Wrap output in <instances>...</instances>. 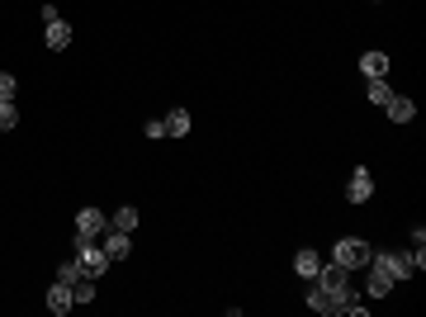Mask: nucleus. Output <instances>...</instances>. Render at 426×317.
<instances>
[{
  "label": "nucleus",
  "mask_w": 426,
  "mask_h": 317,
  "mask_svg": "<svg viewBox=\"0 0 426 317\" xmlns=\"http://www.w3.org/2000/svg\"><path fill=\"white\" fill-rule=\"evenodd\" d=\"M71 299H76V303H90V299H95V285H90V275H81L76 285H71Z\"/></svg>",
  "instance_id": "nucleus-18"
},
{
  "label": "nucleus",
  "mask_w": 426,
  "mask_h": 317,
  "mask_svg": "<svg viewBox=\"0 0 426 317\" xmlns=\"http://www.w3.org/2000/svg\"><path fill=\"white\" fill-rule=\"evenodd\" d=\"M147 138H152V143H157V138H166V124H161V119H152V124H147Z\"/></svg>",
  "instance_id": "nucleus-22"
},
{
  "label": "nucleus",
  "mask_w": 426,
  "mask_h": 317,
  "mask_svg": "<svg viewBox=\"0 0 426 317\" xmlns=\"http://www.w3.org/2000/svg\"><path fill=\"white\" fill-rule=\"evenodd\" d=\"M114 227H119V232H133V227H138V208H119V213H114Z\"/></svg>",
  "instance_id": "nucleus-19"
},
{
  "label": "nucleus",
  "mask_w": 426,
  "mask_h": 317,
  "mask_svg": "<svg viewBox=\"0 0 426 317\" xmlns=\"http://www.w3.org/2000/svg\"><path fill=\"white\" fill-rule=\"evenodd\" d=\"M105 251H110V261H124V256L133 251V232H119V227H110V237H105Z\"/></svg>",
  "instance_id": "nucleus-9"
},
{
  "label": "nucleus",
  "mask_w": 426,
  "mask_h": 317,
  "mask_svg": "<svg viewBox=\"0 0 426 317\" xmlns=\"http://www.w3.org/2000/svg\"><path fill=\"white\" fill-rule=\"evenodd\" d=\"M294 270H299V280H317V270H322V256L303 246V251L294 256Z\"/></svg>",
  "instance_id": "nucleus-11"
},
{
  "label": "nucleus",
  "mask_w": 426,
  "mask_h": 317,
  "mask_svg": "<svg viewBox=\"0 0 426 317\" xmlns=\"http://www.w3.org/2000/svg\"><path fill=\"white\" fill-rule=\"evenodd\" d=\"M360 71H365L369 80L384 76V71H389V57H384V52H365V57H360Z\"/></svg>",
  "instance_id": "nucleus-14"
},
{
  "label": "nucleus",
  "mask_w": 426,
  "mask_h": 317,
  "mask_svg": "<svg viewBox=\"0 0 426 317\" xmlns=\"http://www.w3.org/2000/svg\"><path fill=\"white\" fill-rule=\"evenodd\" d=\"M365 95H369V104H379V109H384V104L394 100V90H389V80H384V76H374V80H369V90H365Z\"/></svg>",
  "instance_id": "nucleus-15"
},
{
  "label": "nucleus",
  "mask_w": 426,
  "mask_h": 317,
  "mask_svg": "<svg viewBox=\"0 0 426 317\" xmlns=\"http://www.w3.org/2000/svg\"><path fill=\"white\" fill-rule=\"evenodd\" d=\"M105 232H110V218H105L100 208H81V213H76V246H81V241L105 237Z\"/></svg>",
  "instance_id": "nucleus-4"
},
{
  "label": "nucleus",
  "mask_w": 426,
  "mask_h": 317,
  "mask_svg": "<svg viewBox=\"0 0 426 317\" xmlns=\"http://www.w3.org/2000/svg\"><path fill=\"white\" fill-rule=\"evenodd\" d=\"M71 285H62V280H52V289H47V308H52V313L62 317V313H71Z\"/></svg>",
  "instance_id": "nucleus-7"
},
{
  "label": "nucleus",
  "mask_w": 426,
  "mask_h": 317,
  "mask_svg": "<svg viewBox=\"0 0 426 317\" xmlns=\"http://www.w3.org/2000/svg\"><path fill=\"white\" fill-rule=\"evenodd\" d=\"M308 308H313V313H331V294L322 285H313V294H308Z\"/></svg>",
  "instance_id": "nucleus-17"
},
{
  "label": "nucleus",
  "mask_w": 426,
  "mask_h": 317,
  "mask_svg": "<svg viewBox=\"0 0 426 317\" xmlns=\"http://www.w3.org/2000/svg\"><path fill=\"white\" fill-rule=\"evenodd\" d=\"M76 261H81V270H85L90 280H100V275L114 265L110 251H105V246H95V241H81V246H76Z\"/></svg>",
  "instance_id": "nucleus-5"
},
{
  "label": "nucleus",
  "mask_w": 426,
  "mask_h": 317,
  "mask_svg": "<svg viewBox=\"0 0 426 317\" xmlns=\"http://www.w3.org/2000/svg\"><path fill=\"white\" fill-rule=\"evenodd\" d=\"M317 285H322V289H327V294H331V313H346L350 303H355V289H350L346 270L336 265V261H331V265H322V270H317Z\"/></svg>",
  "instance_id": "nucleus-1"
},
{
  "label": "nucleus",
  "mask_w": 426,
  "mask_h": 317,
  "mask_svg": "<svg viewBox=\"0 0 426 317\" xmlns=\"http://www.w3.org/2000/svg\"><path fill=\"white\" fill-rule=\"evenodd\" d=\"M161 124H166V138H185V133H189V114L185 109H171Z\"/></svg>",
  "instance_id": "nucleus-13"
},
{
  "label": "nucleus",
  "mask_w": 426,
  "mask_h": 317,
  "mask_svg": "<svg viewBox=\"0 0 426 317\" xmlns=\"http://www.w3.org/2000/svg\"><path fill=\"white\" fill-rule=\"evenodd\" d=\"M379 270H389L394 280H408V275H417V270L426 265V251L422 246H412V251H379V256H369Z\"/></svg>",
  "instance_id": "nucleus-2"
},
{
  "label": "nucleus",
  "mask_w": 426,
  "mask_h": 317,
  "mask_svg": "<svg viewBox=\"0 0 426 317\" xmlns=\"http://www.w3.org/2000/svg\"><path fill=\"white\" fill-rule=\"evenodd\" d=\"M369 194H374V175L365 171V166H355V171H350V185H346V199L350 204H365Z\"/></svg>",
  "instance_id": "nucleus-6"
},
{
  "label": "nucleus",
  "mask_w": 426,
  "mask_h": 317,
  "mask_svg": "<svg viewBox=\"0 0 426 317\" xmlns=\"http://www.w3.org/2000/svg\"><path fill=\"white\" fill-rule=\"evenodd\" d=\"M15 95H19V80L10 71H0V100H15Z\"/></svg>",
  "instance_id": "nucleus-21"
},
{
  "label": "nucleus",
  "mask_w": 426,
  "mask_h": 317,
  "mask_svg": "<svg viewBox=\"0 0 426 317\" xmlns=\"http://www.w3.org/2000/svg\"><path fill=\"white\" fill-rule=\"evenodd\" d=\"M384 114H389L394 124H412V119H417V104H412L408 95H394L389 104H384Z\"/></svg>",
  "instance_id": "nucleus-8"
},
{
  "label": "nucleus",
  "mask_w": 426,
  "mask_h": 317,
  "mask_svg": "<svg viewBox=\"0 0 426 317\" xmlns=\"http://www.w3.org/2000/svg\"><path fill=\"white\" fill-rule=\"evenodd\" d=\"M369 246H365L360 237H346V241H336V251H331V261H336V265L341 270H355V265H369Z\"/></svg>",
  "instance_id": "nucleus-3"
},
{
  "label": "nucleus",
  "mask_w": 426,
  "mask_h": 317,
  "mask_svg": "<svg viewBox=\"0 0 426 317\" xmlns=\"http://www.w3.org/2000/svg\"><path fill=\"white\" fill-rule=\"evenodd\" d=\"M66 43H71V24H66V19H47V48L62 52Z\"/></svg>",
  "instance_id": "nucleus-10"
},
{
  "label": "nucleus",
  "mask_w": 426,
  "mask_h": 317,
  "mask_svg": "<svg viewBox=\"0 0 426 317\" xmlns=\"http://www.w3.org/2000/svg\"><path fill=\"white\" fill-rule=\"evenodd\" d=\"M19 124V104L15 100H0V133H10Z\"/></svg>",
  "instance_id": "nucleus-16"
},
{
  "label": "nucleus",
  "mask_w": 426,
  "mask_h": 317,
  "mask_svg": "<svg viewBox=\"0 0 426 317\" xmlns=\"http://www.w3.org/2000/svg\"><path fill=\"white\" fill-rule=\"evenodd\" d=\"M81 275H85V270H81V261H66V265H57V280H62V285H76Z\"/></svg>",
  "instance_id": "nucleus-20"
},
{
  "label": "nucleus",
  "mask_w": 426,
  "mask_h": 317,
  "mask_svg": "<svg viewBox=\"0 0 426 317\" xmlns=\"http://www.w3.org/2000/svg\"><path fill=\"white\" fill-rule=\"evenodd\" d=\"M369 265H374V261H369ZM398 285V280H394V275H389V270H369V299H384V294H389V289H394Z\"/></svg>",
  "instance_id": "nucleus-12"
}]
</instances>
